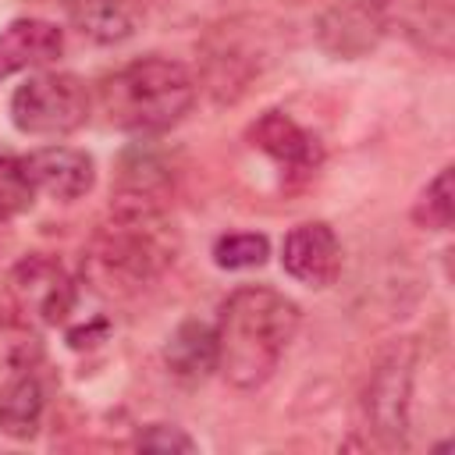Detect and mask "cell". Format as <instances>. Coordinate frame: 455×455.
Returning <instances> with one entry per match:
<instances>
[{
	"label": "cell",
	"instance_id": "cell-1",
	"mask_svg": "<svg viewBox=\"0 0 455 455\" xmlns=\"http://www.w3.org/2000/svg\"><path fill=\"white\" fill-rule=\"evenodd\" d=\"M178 256V231L164 199L114 192L107 220L96 228L82 267L107 295H132L153 284Z\"/></svg>",
	"mask_w": 455,
	"mask_h": 455
},
{
	"label": "cell",
	"instance_id": "cell-2",
	"mask_svg": "<svg viewBox=\"0 0 455 455\" xmlns=\"http://www.w3.org/2000/svg\"><path fill=\"white\" fill-rule=\"evenodd\" d=\"M299 306L263 284L228 295L217 320V370L238 391L263 387L299 331Z\"/></svg>",
	"mask_w": 455,
	"mask_h": 455
},
{
	"label": "cell",
	"instance_id": "cell-3",
	"mask_svg": "<svg viewBox=\"0 0 455 455\" xmlns=\"http://www.w3.org/2000/svg\"><path fill=\"white\" fill-rule=\"evenodd\" d=\"M100 103L114 128L132 135H160L188 114L196 103V82L188 68L171 57H142L103 78Z\"/></svg>",
	"mask_w": 455,
	"mask_h": 455
},
{
	"label": "cell",
	"instance_id": "cell-4",
	"mask_svg": "<svg viewBox=\"0 0 455 455\" xmlns=\"http://www.w3.org/2000/svg\"><path fill=\"white\" fill-rule=\"evenodd\" d=\"M89 117V92L82 78L64 71H43L32 75L25 85L11 96V121L21 135H68L82 128Z\"/></svg>",
	"mask_w": 455,
	"mask_h": 455
},
{
	"label": "cell",
	"instance_id": "cell-5",
	"mask_svg": "<svg viewBox=\"0 0 455 455\" xmlns=\"http://www.w3.org/2000/svg\"><path fill=\"white\" fill-rule=\"evenodd\" d=\"M412 370H416V345L402 341L377 363L366 384V419L384 444H405L409 405H412Z\"/></svg>",
	"mask_w": 455,
	"mask_h": 455
},
{
	"label": "cell",
	"instance_id": "cell-6",
	"mask_svg": "<svg viewBox=\"0 0 455 455\" xmlns=\"http://www.w3.org/2000/svg\"><path fill=\"white\" fill-rule=\"evenodd\" d=\"M7 295H11V306L28 323H46V327L60 323L75 306V284L68 270L43 252H32L11 267Z\"/></svg>",
	"mask_w": 455,
	"mask_h": 455
},
{
	"label": "cell",
	"instance_id": "cell-7",
	"mask_svg": "<svg viewBox=\"0 0 455 455\" xmlns=\"http://www.w3.org/2000/svg\"><path fill=\"white\" fill-rule=\"evenodd\" d=\"M245 139L252 149H259L263 156H270L281 171V181L288 188L306 185L320 164H323V146L313 132H306L291 114L284 110H263L249 128Z\"/></svg>",
	"mask_w": 455,
	"mask_h": 455
},
{
	"label": "cell",
	"instance_id": "cell-8",
	"mask_svg": "<svg viewBox=\"0 0 455 455\" xmlns=\"http://www.w3.org/2000/svg\"><path fill=\"white\" fill-rule=\"evenodd\" d=\"M281 267L306 288H331L341 274V242L327 220L295 224L281 245Z\"/></svg>",
	"mask_w": 455,
	"mask_h": 455
},
{
	"label": "cell",
	"instance_id": "cell-9",
	"mask_svg": "<svg viewBox=\"0 0 455 455\" xmlns=\"http://www.w3.org/2000/svg\"><path fill=\"white\" fill-rule=\"evenodd\" d=\"M384 28L387 18L377 0H341L320 18L316 36L320 46L334 57H363L380 43Z\"/></svg>",
	"mask_w": 455,
	"mask_h": 455
},
{
	"label": "cell",
	"instance_id": "cell-10",
	"mask_svg": "<svg viewBox=\"0 0 455 455\" xmlns=\"http://www.w3.org/2000/svg\"><path fill=\"white\" fill-rule=\"evenodd\" d=\"M25 167L32 174V185L36 192H46L53 199H78L92 188L96 181V164L85 149H75V146H46V149H36L25 156Z\"/></svg>",
	"mask_w": 455,
	"mask_h": 455
},
{
	"label": "cell",
	"instance_id": "cell-11",
	"mask_svg": "<svg viewBox=\"0 0 455 455\" xmlns=\"http://www.w3.org/2000/svg\"><path fill=\"white\" fill-rule=\"evenodd\" d=\"M60 53H64V32L53 21L14 18L0 32V82L18 75V71L43 68V64L57 60Z\"/></svg>",
	"mask_w": 455,
	"mask_h": 455
},
{
	"label": "cell",
	"instance_id": "cell-12",
	"mask_svg": "<svg viewBox=\"0 0 455 455\" xmlns=\"http://www.w3.org/2000/svg\"><path fill=\"white\" fill-rule=\"evenodd\" d=\"M164 363L181 380H203L217 370V331L203 320H185L164 345Z\"/></svg>",
	"mask_w": 455,
	"mask_h": 455
},
{
	"label": "cell",
	"instance_id": "cell-13",
	"mask_svg": "<svg viewBox=\"0 0 455 455\" xmlns=\"http://www.w3.org/2000/svg\"><path fill=\"white\" fill-rule=\"evenodd\" d=\"M75 28L92 43H121L135 32V0H64Z\"/></svg>",
	"mask_w": 455,
	"mask_h": 455
},
{
	"label": "cell",
	"instance_id": "cell-14",
	"mask_svg": "<svg viewBox=\"0 0 455 455\" xmlns=\"http://www.w3.org/2000/svg\"><path fill=\"white\" fill-rule=\"evenodd\" d=\"M43 423V387L32 373L14 377L0 395V434L14 441H28Z\"/></svg>",
	"mask_w": 455,
	"mask_h": 455
},
{
	"label": "cell",
	"instance_id": "cell-15",
	"mask_svg": "<svg viewBox=\"0 0 455 455\" xmlns=\"http://www.w3.org/2000/svg\"><path fill=\"white\" fill-rule=\"evenodd\" d=\"M451 213H455V203H451V167H441L437 178L419 192L416 206H412V220L427 231H448L451 228Z\"/></svg>",
	"mask_w": 455,
	"mask_h": 455
},
{
	"label": "cell",
	"instance_id": "cell-16",
	"mask_svg": "<svg viewBox=\"0 0 455 455\" xmlns=\"http://www.w3.org/2000/svg\"><path fill=\"white\" fill-rule=\"evenodd\" d=\"M36 199V185L32 174L25 167V156H0V220H11L18 213H25Z\"/></svg>",
	"mask_w": 455,
	"mask_h": 455
},
{
	"label": "cell",
	"instance_id": "cell-17",
	"mask_svg": "<svg viewBox=\"0 0 455 455\" xmlns=\"http://www.w3.org/2000/svg\"><path fill=\"white\" fill-rule=\"evenodd\" d=\"M267 252H270V242H267V235H256V231H231L213 242V263L220 270L259 267L267 259Z\"/></svg>",
	"mask_w": 455,
	"mask_h": 455
},
{
	"label": "cell",
	"instance_id": "cell-18",
	"mask_svg": "<svg viewBox=\"0 0 455 455\" xmlns=\"http://www.w3.org/2000/svg\"><path fill=\"white\" fill-rule=\"evenodd\" d=\"M135 448L139 451H196V441L171 423H149L135 434Z\"/></svg>",
	"mask_w": 455,
	"mask_h": 455
}]
</instances>
